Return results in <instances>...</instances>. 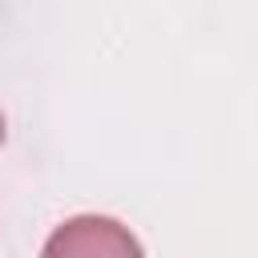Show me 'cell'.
Returning <instances> with one entry per match:
<instances>
[{"label": "cell", "instance_id": "cell-1", "mask_svg": "<svg viewBox=\"0 0 258 258\" xmlns=\"http://www.w3.org/2000/svg\"><path fill=\"white\" fill-rule=\"evenodd\" d=\"M40 258H145L141 242L105 214H81L56 226L40 250Z\"/></svg>", "mask_w": 258, "mask_h": 258}, {"label": "cell", "instance_id": "cell-2", "mask_svg": "<svg viewBox=\"0 0 258 258\" xmlns=\"http://www.w3.org/2000/svg\"><path fill=\"white\" fill-rule=\"evenodd\" d=\"M0 141H4V113H0Z\"/></svg>", "mask_w": 258, "mask_h": 258}]
</instances>
